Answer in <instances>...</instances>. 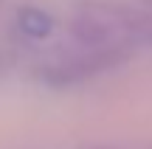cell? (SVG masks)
Wrapping results in <instances>:
<instances>
[{
	"label": "cell",
	"mask_w": 152,
	"mask_h": 149,
	"mask_svg": "<svg viewBox=\"0 0 152 149\" xmlns=\"http://www.w3.org/2000/svg\"><path fill=\"white\" fill-rule=\"evenodd\" d=\"M17 23H20V31L26 37H31V39H42V37H48L54 31V20L39 9H23Z\"/></svg>",
	"instance_id": "1"
}]
</instances>
